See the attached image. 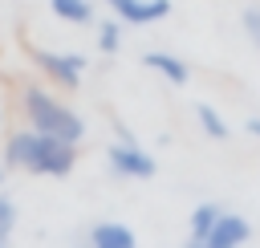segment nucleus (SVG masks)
Instances as JSON below:
<instances>
[{"mask_svg":"<svg viewBox=\"0 0 260 248\" xmlns=\"http://www.w3.org/2000/svg\"><path fill=\"white\" fill-rule=\"evenodd\" d=\"M219 211H223V203H199V207L191 211V236H207L211 224L219 220Z\"/></svg>","mask_w":260,"mask_h":248,"instance_id":"9b49d317","label":"nucleus"},{"mask_svg":"<svg viewBox=\"0 0 260 248\" xmlns=\"http://www.w3.org/2000/svg\"><path fill=\"white\" fill-rule=\"evenodd\" d=\"M85 240L93 248H138V236L130 224H118V220H102L85 232Z\"/></svg>","mask_w":260,"mask_h":248,"instance_id":"0eeeda50","label":"nucleus"},{"mask_svg":"<svg viewBox=\"0 0 260 248\" xmlns=\"http://www.w3.org/2000/svg\"><path fill=\"white\" fill-rule=\"evenodd\" d=\"M122 24H154L171 12V0H106Z\"/></svg>","mask_w":260,"mask_h":248,"instance_id":"423d86ee","label":"nucleus"},{"mask_svg":"<svg viewBox=\"0 0 260 248\" xmlns=\"http://www.w3.org/2000/svg\"><path fill=\"white\" fill-rule=\"evenodd\" d=\"M24 118L32 130H45L53 138H65V142H81L85 138V122L77 110H69L61 98H53L49 89H24Z\"/></svg>","mask_w":260,"mask_h":248,"instance_id":"f03ea898","label":"nucleus"},{"mask_svg":"<svg viewBox=\"0 0 260 248\" xmlns=\"http://www.w3.org/2000/svg\"><path fill=\"white\" fill-rule=\"evenodd\" d=\"M240 28H244V37L260 49V4H248V8L240 12Z\"/></svg>","mask_w":260,"mask_h":248,"instance_id":"ddd939ff","label":"nucleus"},{"mask_svg":"<svg viewBox=\"0 0 260 248\" xmlns=\"http://www.w3.org/2000/svg\"><path fill=\"white\" fill-rule=\"evenodd\" d=\"M8 167H20V171H32V175H49V179H65L77 163V142H65V138H53L45 130H16L8 138V150H4Z\"/></svg>","mask_w":260,"mask_h":248,"instance_id":"f257e3e1","label":"nucleus"},{"mask_svg":"<svg viewBox=\"0 0 260 248\" xmlns=\"http://www.w3.org/2000/svg\"><path fill=\"white\" fill-rule=\"evenodd\" d=\"M199 240H207L211 248H244L248 240H252V224L240 215V211H219V220L211 224V232L207 236H199Z\"/></svg>","mask_w":260,"mask_h":248,"instance_id":"39448f33","label":"nucleus"},{"mask_svg":"<svg viewBox=\"0 0 260 248\" xmlns=\"http://www.w3.org/2000/svg\"><path fill=\"white\" fill-rule=\"evenodd\" d=\"M195 122H199V130H203L207 138H215V142H223V138L232 134L228 118H223L215 106H207V102H199V106H195Z\"/></svg>","mask_w":260,"mask_h":248,"instance_id":"1a4fd4ad","label":"nucleus"},{"mask_svg":"<svg viewBox=\"0 0 260 248\" xmlns=\"http://www.w3.org/2000/svg\"><path fill=\"white\" fill-rule=\"evenodd\" d=\"M0 183H4V171H0Z\"/></svg>","mask_w":260,"mask_h":248,"instance_id":"a211bd4d","label":"nucleus"},{"mask_svg":"<svg viewBox=\"0 0 260 248\" xmlns=\"http://www.w3.org/2000/svg\"><path fill=\"white\" fill-rule=\"evenodd\" d=\"M0 248H8V244H0Z\"/></svg>","mask_w":260,"mask_h":248,"instance_id":"6ab92c4d","label":"nucleus"},{"mask_svg":"<svg viewBox=\"0 0 260 248\" xmlns=\"http://www.w3.org/2000/svg\"><path fill=\"white\" fill-rule=\"evenodd\" d=\"M183 248H211V244H207V240H199V236H187V240H183Z\"/></svg>","mask_w":260,"mask_h":248,"instance_id":"2eb2a0df","label":"nucleus"},{"mask_svg":"<svg viewBox=\"0 0 260 248\" xmlns=\"http://www.w3.org/2000/svg\"><path fill=\"white\" fill-rule=\"evenodd\" d=\"M142 65L154 69V73H162L171 85H187V81H191V65H187L183 57L167 53V49H150V53H142Z\"/></svg>","mask_w":260,"mask_h":248,"instance_id":"6e6552de","label":"nucleus"},{"mask_svg":"<svg viewBox=\"0 0 260 248\" xmlns=\"http://www.w3.org/2000/svg\"><path fill=\"white\" fill-rule=\"evenodd\" d=\"M12 228H16V203L8 195H0V244H8Z\"/></svg>","mask_w":260,"mask_h":248,"instance_id":"4468645a","label":"nucleus"},{"mask_svg":"<svg viewBox=\"0 0 260 248\" xmlns=\"http://www.w3.org/2000/svg\"><path fill=\"white\" fill-rule=\"evenodd\" d=\"M49 8L65 24H93V4L89 0H49Z\"/></svg>","mask_w":260,"mask_h":248,"instance_id":"9d476101","label":"nucleus"},{"mask_svg":"<svg viewBox=\"0 0 260 248\" xmlns=\"http://www.w3.org/2000/svg\"><path fill=\"white\" fill-rule=\"evenodd\" d=\"M98 49L102 53H118L122 49V20H102L98 24Z\"/></svg>","mask_w":260,"mask_h":248,"instance_id":"f8f14e48","label":"nucleus"},{"mask_svg":"<svg viewBox=\"0 0 260 248\" xmlns=\"http://www.w3.org/2000/svg\"><path fill=\"white\" fill-rule=\"evenodd\" d=\"M106 163H110V171H114L118 179H154V171H158L154 154H146L130 134H126L122 142H110V146H106Z\"/></svg>","mask_w":260,"mask_h":248,"instance_id":"7ed1b4c3","label":"nucleus"},{"mask_svg":"<svg viewBox=\"0 0 260 248\" xmlns=\"http://www.w3.org/2000/svg\"><path fill=\"white\" fill-rule=\"evenodd\" d=\"M73 248H93V244H89V240H77V244H73Z\"/></svg>","mask_w":260,"mask_h":248,"instance_id":"f3484780","label":"nucleus"},{"mask_svg":"<svg viewBox=\"0 0 260 248\" xmlns=\"http://www.w3.org/2000/svg\"><path fill=\"white\" fill-rule=\"evenodd\" d=\"M244 130H248L252 138H260V118H248V122H244Z\"/></svg>","mask_w":260,"mask_h":248,"instance_id":"dca6fc26","label":"nucleus"},{"mask_svg":"<svg viewBox=\"0 0 260 248\" xmlns=\"http://www.w3.org/2000/svg\"><path fill=\"white\" fill-rule=\"evenodd\" d=\"M28 57L65 89H81V73H85V57L81 53H49V49H37L28 45Z\"/></svg>","mask_w":260,"mask_h":248,"instance_id":"20e7f679","label":"nucleus"}]
</instances>
